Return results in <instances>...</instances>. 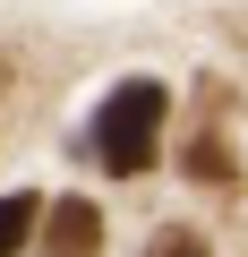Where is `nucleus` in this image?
<instances>
[{
    "label": "nucleus",
    "mask_w": 248,
    "mask_h": 257,
    "mask_svg": "<svg viewBox=\"0 0 248 257\" xmlns=\"http://www.w3.org/2000/svg\"><path fill=\"white\" fill-rule=\"evenodd\" d=\"M146 257H205V240H197V231H154Z\"/></svg>",
    "instance_id": "obj_5"
},
{
    "label": "nucleus",
    "mask_w": 248,
    "mask_h": 257,
    "mask_svg": "<svg viewBox=\"0 0 248 257\" xmlns=\"http://www.w3.org/2000/svg\"><path fill=\"white\" fill-rule=\"evenodd\" d=\"M43 240H52V257H103V214L86 197H60V214L43 223Z\"/></svg>",
    "instance_id": "obj_2"
},
{
    "label": "nucleus",
    "mask_w": 248,
    "mask_h": 257,
    "mask_svg": "<svg viewBox=\"0 0 248 257\" xmlns=\"http://www.w3.org/2000/svg\"><path fill=\"white\" fill-rule=\"evenodd\" d=\"M163 86L154 77H129V86H111L103 94V111H94V155H103V172H146L154 163V138H163Z\"/></svg>",
    "instance_id": "obj_1"
},
{
    "label": "nucleus",
    "mask_w": 248,
    "mask_h": 257,
    "mask_svg": "<svg viewBox=\"0 0 248 257\" xmlns=\"http://www.w3.org/2000/svg\"><path fill=\"white\" fill-rule=\"evenodd\" d=\"M35 214H43V206H35L26 189H18V197H0V257H18V248H26V231H35Z\"/></svg>",
    "instance_id": "obj_3"
},
{
    "label": "nucleus",
    "mask_w": 248,
    "mask_h": 257,
    "mask_svg": "<svg viewBox=\"0 0 248 257\" xmlns=\"http://www.w3.org/2000/svg\"><path fill=\"white\" fill-rule=\"evenodd\" d=\"M188 172H197V180H231V155H222V138H197V146H188Z\"/></svg>",
    "instance_id": "obj_4"
}]
</instances>
